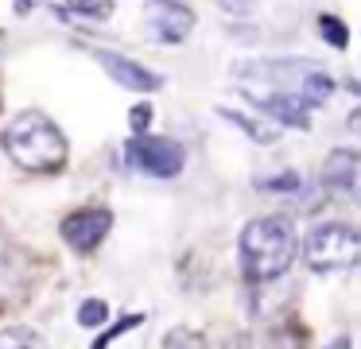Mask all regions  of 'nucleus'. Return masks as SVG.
<instances>
[{
  "instance_id": "15",
  "label": "nucleus",
  "mask_w": 361,
  "mask_h": 349,
  "mask_svg": "<svg viewBox=\"0 0 361 349\" xmlns=\"http://www.w3.org/2000/svg\"><path fill=\"white\" fill-rule=\"evenodd\" d=\"M319 31H322V39H326L334 51H345V43H350V31H345V23L338 20V16H322V20H319Z\"/></svg>"
},
{
  "instance_id": "21",
  "label": "nucleus",
  "mask_w": 361,
  "mask_h": 349,
  "mask_svg": "<svg viewBox=\"0 0 361 349\" xmlns=\"http://www.w3.org/2000/svg\"><path fill=\"white\" fill-rule=\"evenodd\" d=\"M12 287H16V276H12V264L0 260V307H4V299L12 295Z\"/></svg>"
},
{
  "instance_id": "20",
  "label": "nucleus",
  "mask_w": 361,
  "mask_h": 349,
  "mask_svg": "<svg viewBox=\"0 0 361 349\" xmlns=\"http://www.w3.org/2000/svg\"><path fill=\"white\" fill-rule=\"evenodd\" d=\"M128 124H133L136 136H144V132H148V124H152V105H136L133 113H128Z\"/></svg>"
},
{
  "instance_id": "8",
  "label": "nucleus",
  "mask_w": 361,
  "mask_h": 349,
  "mask_svg": "<svg viewBox=\"0 0 361 349\" xmlns=\"http://www.w3.org/2000/svg\"><path fill=\"white\" fill-rule=\"evenodd\" d=\"M94 59L102 62V66H105V74H109L113 82H121L125 90L152 93V90H159V85H164V78H159L156 70L140 66V62L125 59V54H117V51H94Z\"/></svg>"
},
{
  "instance_id": "22",
  "label": "nucleus",
  "mask_w": 361,
  "mask_h": 349,
  "mask_svg": "<svg viewBox=\"0 0 361 349\" xmlns=\"http://www.w3.org/2000/svg\"><path fill=\"white\" fill-rule=\"evenodd\" d=\"M226 349H249V338H245V333H237V338L226 341Z\"/></svg>"
},
{
  "instance_id": "14",
  "label": "nucleus",
  "mask_w": 361,
  "mask_h": 349,
  "mask_svg": "<svg viewBox=\"0 0 361 349\" xmlns=\"http://www.w3.org/2000/svg\"><path fill=\"white\" fill-rule=\"evenodd\" d=\"M264 349H303V330L291 322L276 326V330L264 333Z\"/></svg>"
},
{
  "instance_id": "23",
  "label": "nucleus",
  "mask_w": 361,
  "mask_h": 349,
  "mask_svg": "<svg viewBox=\"0 0 361 349\" xmlns=\"http://www.w3.org/2000/svg\"><path fill=\"white\" fill-rule=\"evenodd\" d=\"M326 349H350V333H342V338H334V345H326Z\"/></svg>"
},
{
  "instance_id": "16",
  "label": "nucleus",
  "mask_w": 361,
  "mask_h": 349,
  "mask_svg": "<svg viewBox=\"0 0 361 349\" xmlns=\"http://www.w3.org/2000/svg\"><path fill=\"white\" fill-rule=\"evenodd\" d=\"M257 186H260V190H280V194H295L299 190V186H303V178H299L295 175V171H280V175H260L257 178Z\"/></svg>"
},
{
  "instance_id": "2",
  "label": "nucleus",
  "mask_w": 361,
  "mask_h": 349,
  "mask_svg": "<svg viewBox=\"0 0 361 349\" xmlns=\"http://www.w3.org/2000/svg\"><path fill=\"white\" fill-rule=\"evenodd\" d=\"M299 252V240L283 217H257L241 233V271L252 283L276 279L291 268Z\"/></svg>"
},
{
  "instance_id": "4",
  "label": "nucleus",
  "mask_w": 361,
  "mask_h": 349,
  "mask_svg": "<svg viewBox=\"0 0 361 349\" xmlns=\"http://www.w3.org/2000/svg\"><path fill=\"white\" fill-rule=\"evenodd\" d=\"M307 264L314 271H342V268H353L361 256V237L353 225L345 221H326V225H314L307 233Z\"/></svg>"
},
{
  "instance_id": "10",
  "label": "nucleus",
  "mask_w": 361,
  "mask_h": 349,
  "mask_svg": "<svg viewBox=\"0 0 361 349\" xmlns=\"http://www.w3.org/2000/svg\"><path fill=\"white\" fill-rule=\"evenodd\" d=\"M357 152L353 147H338V152L326 155V163H322V178H326V186L338 194V198H353L357 194Z\"/></svg>"
},
{
  "instance_id": "19",
  "label": "nucleus",
  "mask_w": 361,
  "mask_h": 349,
  "mask_svg": "<svg viewBox=\"0 0 361 349\" xmlns=\"http://www.w3.org/2000/svg\"><path fill=\"white\" fill-rule=\"evenodd\" d=\"M105 318H109L105 299H86V302L78 307V322H82V326H102Z\"/></svg>"
},
{
  "instance_id": "9",
  "label": "nucleus",
  "mask_w": 361,
  "mask_h": 349,
  "mask_svg": "<svg viewBox=\"0 0 361 349\" xmlns=\"http://www.w3.org/2000/svg\"><path fill=\"white\" fill-rule=\"evenodd\" d=\"M260 113H268L272 121L288 124V128H311V109L303 105L299 97H288V93H245Z\"/></svg>"
},
{
  "instance_id": "17",
  "label": "nucleus",
  "mask_w": 361,
  "mask_h": 349,
  "mask_svg": "<svg viewBox=\"0 0 361 349\" xmlns=\"http://www.w3.org/2000/svg\"><path fill=\"white\" fill-rule=\"evenodd\" d=\"M164 349H206V338L198 330H187V326H179V330H171L164 338Z\"/></svg>"
},
{
  "instance_id": "1",
  "label": "nucleus",
  "mask_w": 361,
  "mask_h": 349,
  "mask_svg": "<svg viewBox=\"0 0 361 349\" xmlns=\"http://www.w3.org/2000/svg\"><path fill=\"white\" fill-rule=\"evenodd\" d=\"M237 78H241V93H288V97H299L307 109H319L334 93V78L319 62H245L237 66Z\"/></svg>"
},
{
  "instance_id": "3",
  "label": "nucleus",
  "mask_w": 361,
  "mask_h": 349,
  "mask_svg": "<svg viewBox=\"0 0 361 349\" xmlns=\"http://www.w3.org/2000/svg\"><path fill=\"white\" fill-rule=\"evenodd\" d=\"M4 152L16 167L43 175V171H59L66 163V136L51 116L27 109L4 128Z\"/></svg>"
},
{
  "instance_id": "18",
  "label": "nucleus",
  "mask_w": 361,
  "mask_h": 349,
  "mask_svg": "<svg viewBox=\"0 0 361 349\" xmlns=\"http://www.w3.org/2000/svg\"><path fill=\"white\" fill-rule=\"evenodd\" d=\"M144 322V314H125V318H121V322L117 326H113V330H105L102 333V338H97L94 341V349H109L113 345V341H117L121 338V333H128V330H136V326H140Z\"/></svg>"
},
{
  "instance_id": "13",
  "label": "nucleus",
  "mask_w": 361,
  "mask_h": 349,
  "mask_svg": "<svg viewBox=\"0 0 361 349\" xmlns=\"http://www.w3.org/2000/svg\"><path fill=\"white\" fill-rule=\"evenodd\" d=\"M109 12H113L109 0H66V8H59V16H66V20H74V16H82V20H102Z\"/></svg>"
},
{
  "instance_id": "5",
  "label": "nucleus",
  "mask_w": 361,
  "mask_h": 349,
  "mask_svg": "<svg viewBox=\"0 0 361 349\" xmlns=\"http://www.w3.org/2000/svg\"><path fill=\"white\" fill-rule=\"evenodd\" d=\"M125 155L136 171H144V175H152V178H175L183 171V163H187L183 144H175V140H167V136H148V132L128 140Z\"/></svg>"
},
{
  "instance_id": "12",
  "label": "nucleus",
  "mask_w": 361,
  "mask_h": 349,
  "mask_svg": "<svg viewBox=\"0 0 361 349\" xmlns=\"http://www.w3.org/2000/svg\"><path fill=\"white\" fill-rule=\"evenodd\" d=\"M0 349H47V341L27 326H8L0 330Z\"/></svg>"
},
{
  "instance_id": "11",
  "label": "nucleus",
  "mask_w": 361,
  "mask_h": 349,
  "mask_svg": "<svg viewBox=\"0 0 361 349\" xmlns=\"http://www.w3.org/2000/svg\"><path fill=\"white\" fill-rule=\"evenodd\" d=\"M218 113L226 116L229 124H237V128H241L249 140H257V144H276V128H272V124H260V121H252V116L237 113V109H226V105H221Z\"/></svg>"
},
{
  "instance_id": "7",
  "label": "nucleus",
  "mask_w": 361,
  "mask_h": 349,
  "mask_svg": "<svg viewBox=\"0 0 361 349\" xmlns=\"http://www.w3.org/2000/svg\"><path fill=\"white\" fill-rule=\"evenodd\" d=\"M109 229H113L109 209H78V214H71L63 221V240L74 252L90 256V252H97V245H102L105 237H109Z\"/></svg>"
},
{
  "instance_id": "6",
  "label": "nucleus",
  "mask_w": 361,
  "mask_h": 349,
  "mask_svg": "<svg viewBox=\"0 0 361 349\" xmlns=\"http://www.w3.org/2000/svg\"><path fill=\"white\" fill-rule=\"evenodd\" d=\"M144 31L159 43H183L195 31V12L183 0H144Z\"/></svg>"
}]
</instances>
